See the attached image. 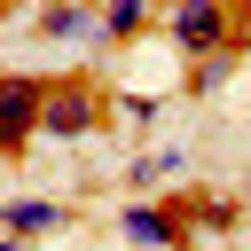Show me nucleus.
<instances>
[{"mask_svg": "<svg viewBox=\"0 0 251 251\" xmlns=\"http://www.w3.org/2000/svg\"><path fill=\"white\" fill-rule=\"evenodd\" d=\"M165 173H180V149H149V157H133V165H126V188H149V180H165Z\"/></svg>", "mask_w": 251, "mask_h": 251, "instance_id": "nucleus-10", "label": "nucleus"}, {"mask_svg": "<svg viewBox=\"0 0 251 251\" xmlns=\"http://www.w3.org/2000/svg\"><path fill=\"white\" fill-rule=\"evenodd\" d=\"M165 31L180 55H212V47H243L235 0H165Z\"/></svg>", "mask_w": 251, "mask_h": 251, "instance_id": "nucleus-1", "label": "nucleus"}, {"mask_svg": "<svg viewBox=\"0 0 251 251\" xmlns=\"http://www.w3.org/2000/svg\"><path fill=\"white\" fill-rule=\"evenodd\" d=\"M227 71H235V47H212V55H196V71H188V94H212V86H227Z\"/></svg>", "mask_w": 251, "mask_h": 251, "instance_id": "nucleus-9", "label": "nucleus"}, {"mask_svg": "<svg viewBox=\"0 0 251 251\" xmlns=\"http://www.w3.org/2000/svg\"><path fill=\"white\" fill-rule=\"evenodd\" d=\"M243 8H251V0H243Z\"/></svg>", "mask_w": 251, "mask_h": 251, "instance_id": "nucleus-15", "label": "nucleus"}, {"mask_svg": "<svg viewBox=\"0 0 251 251\" xmlns=\"http://www.w3.org/2000/svg\"><path fill=\"white\" fill-rule=\"evenodd\" d=\"M63 220H71V212H63L55 196H8V204H0V227H8V235H55Z\"/></svg>", "mask_w": 251, "mask_h": 251, "instance_id": "nucleus-6", "label": "nucleus"}, {"mask_svg": "<svg viewBox=\"0 0 251 251\" xmlns=\"http://www.w3.org/2000/svg\"><path fill=\"white\" fill-rule=\"evenodd\" d=\"M243 196H251V180H243Z\"/></svg>", "mask_w": 251, "mask_h": 251, "instance_id": "nucleus-14", "label": "nucleus"}, {"mask_svg": "<svg viewBox=\"0 0 251 251\" xmlns=\"http://www.w3.org/2000/svg\"><path fill=\"white\" fill-rule=\"evenodd\" d=\"M0 251H31V235H8V227H0Z\"/></svg>", "mask_w": 251, "mask_h": 251, "instance_id": "nucleus-12", "label": "nucleus"}, {"mask_svg": "<svg viewBox=\"0 0 251 251\" xmlns=\"http://www.w3.org/2000/svg\"><path fill=\"white\" fill-rule=\"evenodd\" d=\"M243 204H251V196H188V220H196L204 235H227V227L243 220Z\"/></svg>", "mask_w": 251, "mask_h": 251, "instance_id": "nucleus-7", "label": "nucleus"}, {"mask_svg": "<svg viewBox=\"0 0 251 251\" xmlns=\"http://www.w3.org/2000/svg\"><path fill=\"white\" fill-rule=\"evenodd\" d=\"M102 126V94L86 86V78H47V118H39V133L47 141H86Z\"/></svg>", "mask_w": 251, "mask_h": 251, "instance_id": "nucleus-3", "label": "nucleus"}, {"mask_svg": "<svg viewBox=\"0 0 251 251\" xmlns=\"http://www.w3.org/2000/svg\"><path fill=\"white\" fill-rule=\"evenodd\" d=\"M118 110H126V118H133V126H149V118H157V94H126V102H118Z\"/></svg>", "mask_w": 251, "mask_h": 251, "instance_id": "nucleus-11", "label": "nucleus"}, {"mask_svg": "<svg viewBox=\"0 0 251 251\" xmlns=\"http://www.w3.org/2000/svg\"><path fill=\"white\" fill-rule=\"evenodd\" d=\"M188 227H196V220H188V196H180V204H149V196H126V204H118V235H126V243H165V251H180Z\"/></svg>", "mask_w": 251, "mask_h": 251, "instance_id": "nucleus-4", "label": "nucleus"}, {"mask_svg": "<svg viewBox=\"0 0 251 251\" xmlns=\"http://www.w3.org/2000/svg\"><path fill=\"white\" fill-rule=\"evenodd\" d=\"M149 16H157V0H102V39H133V31H149Z\"/></svg>", "mask_w": 251, "mask_h": 251, "instance_id": "nucleus-8", "label": "nucleus"}, {"mask_svg": "<svg viewBox=\"0 0 251 251\" xmlns=\"http://www.w3.org/2000/svg\"><path fill=\"white\" fill-rule=\"evenodd\" d=\"M39 118H47V78L8 71V86H0V157H24L31 133H39Z\"/></svg>", "mask_w": 251, "mask_h": 251, "instance_id": "nucleus-2", "label": "nucleus"}, {"mask_svg": "<svg viewBox=\"0 0 251 251\" xmlns=\"http://www.w3.org/2000/svg\"><path fill=\"white\" fill-rule=\"evenodd\" d=\"M31 24L47 39H102V0H47Z\"/></svg>", "mask_w": 251, "mask_h": 251, "instance_id": "nucleus-5", "label": "nucleus"}, {"mask_svg": "<svg viewBox=\"0 0 251 251\" xmlns=\"http://www.w3.org/2000/svg\"><path fill=\"white\" fill-rule=\"evenodd\" d=\"M133 251H165V243H133Z\"/></svg>", "mask_w": 251, "mask_h": 251, "instance_id": "nucleus-13", "label": "nucleus"}]
</instances>
